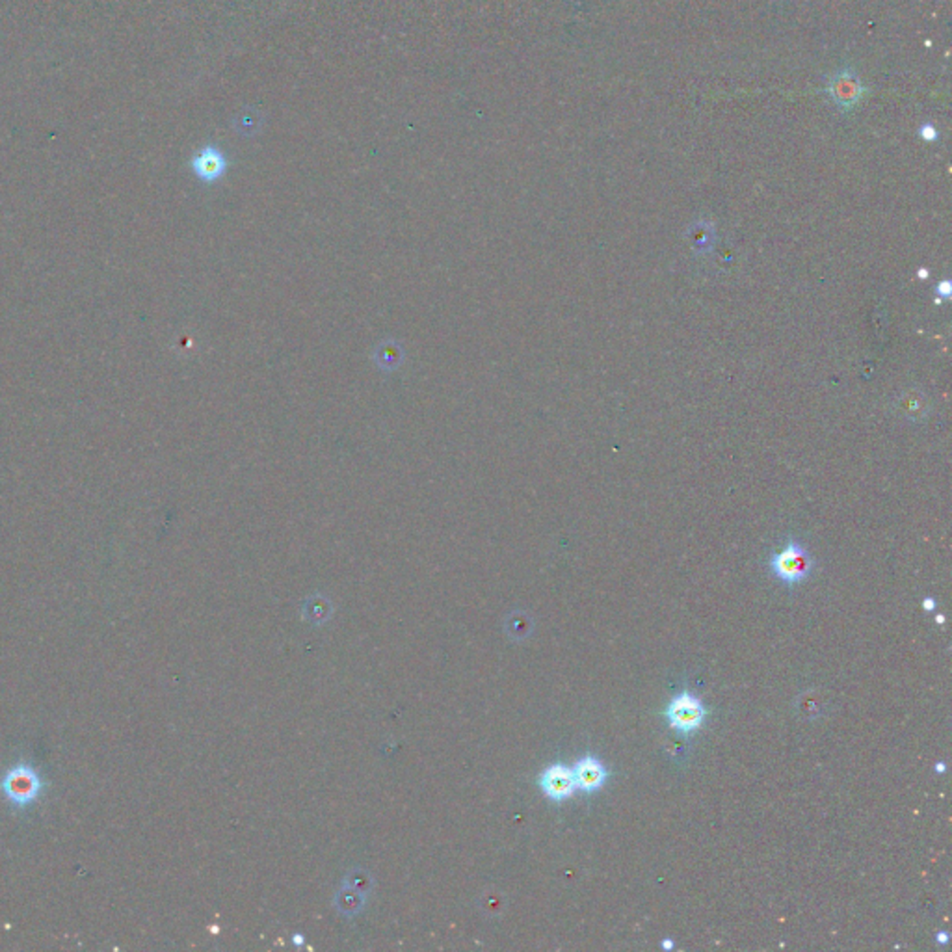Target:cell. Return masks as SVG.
<instances>
[{"label":"cell","instance_id":"8992f818","mask_svg":"<svg viewBox=\"0 0 952 952\" xmlns=\"http://www.w3.org/2000/svg\"><path fill=\"white\" fill-rule=\"evenodd\" d=\"M192 167L199 179L216 181L224 175L227 162H225V157L218 150H215V147H207V150L196 155Z\"/></svg>","mask_w":952,"mask_h":952},{"label":"cell","instance_id":"7a4b0ae2","mask_svg":"<svg viewBox=\"0 0 952 952\" xmlns=\"http://www.w3.org/2000/svg\"><path fill=\"white\" fill-rule=\"evenodd\" d=\"M813 569V558L806 547L796 541L787 543L781 551L772 558V571L777 579L787 584H794L806 579Z\"/></svg>","mask_w":952,"mask_h":952},{"label":"cell","instance_id":"5b68a950","mask_svg":"<svg viewBox=\"0 0 952 952\" xmlns=\"http://www.w3.org/2000/svg\"><path fill=\"white\" fill-rule=\"evenodd\" d=\"M574 776L577 787L582 791H598L606 781L608 772L596 757H584L575 765Z\"/></svg>","mask_w":952,"mask_h":952},{"label":"cell","instance_id":"6da1fadb","mask_svg":"<svg viewBox=\"0 0 952 952\" xmlns=\"http://www.w3.org/2000/svg\"><path fill=\"white\" fill-rule=\"evenodd\" d=\"M0 791L15 810H23L32 806L39 798L44 791V781L32 765L20 763L4 774L0 781Z\"/></svg>","mask_w":952,"mask_h":952},{"label":"cell","instance_id":"30bf717a","mask_svg":"<svg viewBox=\"0 0 952 952\" xmlns=\"http://www.w3.org/2000/svg\"><path fill=\"white\" fill-rule=\"evenodd\" d=\"M923 606H924L926 610H936V601L928 598V599H924V601H923Z\"/></svg>","mask_w":952,"mask_h":952},{"label":"cell","instance_id":"277c9868","mask_svg":"<svg viewBox=\"0 0 952 952\" xmlns=\"http://www.w3.org/2000/svg\"><path fill=\"white\" fill-rule=\"evenodd\" d=\"M540 785H541L543 793L549 798H553L557 801L569 798L571 794H574V791L577 787L574 770L564 767V765H553L551 769H547L541 774Z\"/></svg>","mask_w":952,"mask_h":952},{"label":"cell","instance_id":"52a82bcc","mask_svg":"<svg viewBox=\"0 0 952 952\" xmlns=\"http://www.w3.org/2000/svg\"><path fill=\"white\" fill-rule=\"evenodd\" d=\"M832 94L841 102V107H850V104L858 102V99L861 97V86L858 78H854L850 73H842L835 78Z\"/></svg>","mask_w":952,"mask_h":952},{"label":"cell","instance_id":"8fae6325","mask_svg":"<svg viewBox=\"0 0 952 952\" xmlns=\"http://www.w3.org/2000/svg\"><path fill=\"white\" fill-rule=\"evenodd\" d=\"M919 278H921V280H926V278H928V270H926V268H924V270H919Z\"/></svg>","mask_w":952,"mask_h":952},{"label":"cell","instance_id":"3957f363","mask_svg":"<svg viewBox=\"0 0 952 952\" xmlns=\"http://www.w3.org/2000/svg\"><path fill=\"white\" fill-rule=\"evenodd\" d=\"M705 707L697 700V697L690 694H681L671 700V704L666 709V720L670 726L681 733H690L700 728L705 720Z\"/></svg>","mask_w":952,"mask_h":952},{"label":"cell","instance_id":"ba28073f","mask_svg":"<svg viewBox=\"0 0 952 952\" xmlns=\"http://www.w3.org/2000/svg\"><path fill=\"white\" fill-rule=\"evenodd\" d=\"M906 413L909 417H914V413H919V417H923V398L917 396V398H912V396H906Z\"/></svg>","mask_w":952,"mask_h":952},{"label":"cell","instance_id":"4fadbf2b","mask_svg":"<svg viewBox=\"0 0 952 952\" xmlns=\"http://www.w3.org/2000/svg\"><path fill=\"white\" fill-rule=\"evenodd\" d=\"M671 947H673V943H671V941H668V940H666V941H664V948H671Z\"/></svg>","mask_w":952,"mask_h":952},{"label":"cell","instance_id":"7c38bea8","mask_svg":"<svg viewBox=\"0 0 952 952\" xmlns=\"http://www.w3.org/2000/svg\"><path fill=\"white\" fill-rule=\"evenodd\" d=\"M938 938H940V941H941V943H945V941H947V934H940Z\"/></svg>","mask_w":952,"mask_h":952},{"label":"cell","instance_id":"9c48e42d","mask_svg":"<svg viewBox=\"0 0 952 952\" xmlns=\"http://www.w3.org/2000/svg\"><path fill=\"white\" fill-rule=\"evenodd\" d=\"M938 294L941 296V298L948 300V298H950V296H952V283H950L948 280H943V281H940V283H938Z\"/></svg>","mask_w":952,"mask_h":952}]
</instances>
